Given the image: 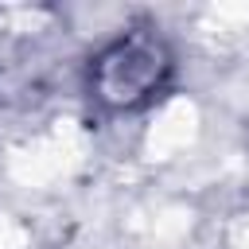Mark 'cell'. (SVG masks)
Wrapping results in <instances>:
<instances>
[{"mask_svg":"<svg viewBox=\"0 0 249 249\" xmlns=\"http://www.w3.org/2000/svg\"><path fill=\"white\" fill-rule=\"evenodd\" d=\"M175 74V51L156 27H128L101 39L86 62V97L105 117L148 109Z\"/></svg>","mask_w":249,"mask_h":249,"instance_id":"cell-1","label":"cell"}]
</instances>
